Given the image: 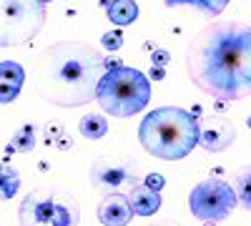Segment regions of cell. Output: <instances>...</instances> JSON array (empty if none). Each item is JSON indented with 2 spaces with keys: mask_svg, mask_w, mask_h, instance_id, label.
<instances>
[{
  "mask_svg": "<svg viewBox=\"0 0 251 226\" xmlns=\"http://www.w3.org/2000/svg\"><path fill=\"white\" fill-rule=\"evenodd\" d=\"M186 71L196 88L216 100L251 96V25L219 20L206 25L188 43Z\"/></svg>",
  "mask_w": 251,
  "mask_h": 226,
  "instance_id": "obj_1",
  "label": "cell"
},
{
  "mask_svg": "<svg viewBox=\"0 0 251 226\" xmlns=\"http://www.w3.org/2000/svg\"><path fill=\"white\" fill-rule=\"evenodd\" d=\"M35 91L58 108L86 106L98 96L106 60L83 40H58L33 58Z\"/></svg>",
  "mask_w": 251,
  "mask_h": 226,
  "instance_id": "obj_2",
  "label": "cell"
},
{
  "mask_svg": "<svg viewBox=\"0 0 251 226\" xmlns=\"http://www.w3.org/2000/svg\"><path fill=\"white\" fill-rule=\"evenodd\" d=\"M138 141L161 161H181L199 143V118L176 106L156 108L141 121Z\"/></svg>",
  "mask_w": 251,
  "mask_h": 226,
  "instance_id": "obj_3",
  "label": "cell"
},
{
  "mask_svg": "<svg viewBox=\"0 0 251 226\" xmlns=\"http://www.w3.org/2000/svg\"><path fill=\"white\" fill-rule=\"evenodd\" d=\"M96 100L108 116L131 118L149 106L151 83L141 71L121 66V68L106 71V75H103L100 86H98Z\"/></svg>",
  "mask_w": 251,
  "mask_h": 226,
  "instance_id": "obj_4",
  "label": "cell"
},
{
  "mask_svg": "<svg viewBox=\"0 0 251 226\" xmlns=\"http://www.w3.org/2000/svg\"><path fill=\"white\" fill-rule=\"evenodd\" d=\"M18 219L20 226H78L80 203L60 186H38L20 201Z\"/></svg>",
  "mask_w": 251,
  "mask_h": 226,
  "instance_id": "obj_5",
  "label": "cell"
},
{
  "mask_svg": "<svg viewBox=\"0 0 251 226\" xmlns=\"http://www.w3.org/2000/svg\"><path fill=\"white\" fill-rule=\"evenodd\" d=\"M0 43L23 46L46 25V5L40 0H0Z\"/></svg>",
  "mask_w": 251,
  "mask_h": 226,
  "instance_id": "obj_6",
  "label": "cell"
},
{
  "mask_svg": "<svg viewBox=\"0 0 251 226\" xmlns=\"http://www.w3.org/2000/svg\"><path fill=\"white\" fill-rule=\"evenodd\" d=\"M236 203H239V199H236L234 186L221 178H206V181L196 183L191 194H188V209H191V214L201 221H211V224L224 221L236 209Z\"/></svg>",
  "mask_w": 251,
  "mask_h": 226,
  "instance_id": "obj_7",
  "label": "cell"
},
{
  "mask_svg": "<svg viewBox=\"0 0 251 226\" xmlns=\"http://www.w3.org/2000/svg\"><path fill=\"white\" fill-rule=\"evenodd\" d=\"M91 186L103 194H121V189H133L138 186V163L128 156L123 158H111L100 156L91 163Z\"/></svg>",
  "mask_w": 251,
  "mask_h": 226,
  "instance_id": "obj_8",
  "label": "cell"
},
{
  "mask_svg": "<svg viewBox=\"0 0 251 226\" xmlns=\"http://www.w3.org/2000/svg\"><path fill=\"white\" fill-rule=\"evenodd\" d=\"M236 133H239L236 123L228 116L214 113V116L199 118V146H203L211 153H219V151L228 149L236 141Z\"/></svg>",
  "mask_w": 251,
  "mask_h": 226,
  "instance_id": "obj_9",
  "label": "cell"
},
{
  "mask_svg": "<svg viewBox=\"0 0 251 226\" xmlns=\"http://www.w3.org/2000/svg\"><path fill=\"white\" fill-rule=\"evenodd\" d=\"M133 214L131 199L123 194H108L98 203V221L103 226H128Z\"/></svg>",
  "mask_w": 251,
  "mask_h": 226,
  "instance_id": "obj_10",
  "label": "cell"
},
{
  "mask_svg": "<svg viewBox=\"0 0 251 226\" xmlns=\"http://www.w3.org/2000/svg\"><path fill=\"white\" fill-rule=\"evenodd\" d=\"M25 83V71L15 60H3L0 63V93H3V103H13L20 96V88Z\"/></svg>",
  "mask_w": 251,
  "mask_h": 226,
  "instance_id": "obj_11",
  "label": "cell"
},
{
  "mask_svg": "<svg viewBox=\"0 0 251 226\" xmlns=\"http://www.w3.org/2000/svg\"><path fill=\"white\" fill-rule=\"evenodd\" d=\"M128 199H131V206H133V211L138 216H153L161 209V194L153 191V189H149L146 183L133 186L131 194H128Z\"/></svg>",
  "mask_w": 251,
  "mask_h": 226,
  "instance_id": "obj_12",
  "label": "cell"
},
{
  "mask_svg": "<svg viewBox=\"0 0 251 226\" xmlns=\"http://www.w3.org/2000/svg\"><path fill=\"white\" fill-rule=\"evenodd\" d=\"M106 15L113 25H131L138 18V5L133 0H108L106 3Z\"/></svg>",
  "mask_w": 251,
  "mask_h": 226,
  "instance_id": "obj_13",
  "label": "cell"
},
{
  "mask_svg": "<svg viewBox=\"0 0 251 226\" xmlns=\"http://www.w3.org/2000/svg\"><path fill=\"white\" fill-rule=\"evenodd\" d=\"M78 131L83 138H88V141H98L108 133V121L98 116V113H88V116H83L80 123H78Z\"/></svg>",
  "mask_w": 251,
  "mask_h": 226,
  "instance_id": "obj_14",
  "label": "cell"
},
{
  "mask_svg": "<svg viewBox=\"0 0 251 226\" xmlns=\"http://www.w3.org/2000/svg\"><path fill=\"white\" fill-rule=\"evenodd\" d=\"M234 191L239 199V206L251 211V166H241L234 171Z\"/></svg>",
  "mask_w": 251,
  "mask_h": 226,
  "instance_id": "obj_15",
  "label": "cell"
},
{
  "mask_svg": "<svg viewBox=\"0 0 251 226\" xmlns=\"http://www.w3.org/2000/svg\"><path fill=\"white\" fill-rule=\"evenodd\" d=\"M163 5L176 8V5H191L196 10H201L208 18H216L224 13V8L228 5V0H163Z\"/></svg>",
  "mask_w": 251,
  "mask_h": 226,
  "instance_id": "obj_16",
  "label": "cell"
},
{
  "mask_svg": "<svg viewBox=\"0 0 251 226\" xmlns=\"http://www.w3.org/2000/svg\"><path fill=\"white\" fill-rule=\"evenodd\" d=\"M35 141H38V131H35V126L25 123V126H20V128L13 133V138H10V143H8V151L28 153V151L35 149Z\"/></svg>",
  "mask_w": 251,
  "mask_h": 226,
  "instance_id": "obj_17",
  "label": "cell"
},
{
  "mask_svg": "<svg viewBox=\"0 0 251 226\" xmlns=\"http://www.w3.org/2000/svg\"><path fill=\"white\" fill-rule=\"evenodd\" d=\"M0 186H3V199L5 201L13 199L18 194V189H20V174L8 166V161L3 163V171H0Z\"/></svg>",
  "mask_w": 251,
  "mask_h": 226,
  "instance_id": "obj_18",
  "label": "cell"
},
{
  "mask_svg": "<svg viewBox=\"0 0 251 226\" xmlns=\"http://www.w3.org/2000/svg\"><path fill=\"white\" fill-rule=\"evenodd\" d=\"M100 46L106 48V50H111V53H116L123 46V35L118 30H111V33H106V35L100 38Z\"/></svg>",
  "mask_w": 251,
  "mask_h": 226,
  "instance_id": "obj_19",
  "label": "cell"
},
{
  "mask_svg": "<svg viewBox=\"0 0 251 226\" xmlns=\"http://www.w3.org/2000/svg\"><path fill=\"white\" fill-rule=\"evenodd\" d=\"M151 60H153V68H163L166 63L171 60V55H169V50H153V55H151Z\"/></svg>",
  "mask_w": 251,
  "mask_h": 226,
  "instance_id": "obj_20",
  "label": "cell"
},
{
  "mask_svg": "<svg viewBox=\"0 0 251 226\" xmlns=\"http://www.w3.org/2000/svg\"><path fill=\"white\" fill-rule=\"evenodd\" d=\"M163 176L161 174H149V176H146V186H149V189H153V191H161L163 189Z\"/></svg>",
  "mask_w": 251,
  "mask_h": 226,
  "instance_id": "obj_21",
  "label": "cell"
},
{
  "mask_svg": "<svg viewBox=\"0 0 251 226\" xmlns=\"http://www.w3.org/2000/svg\"><path fill=\"white\" fill-rule=\"evenodd\" d=\"M46 131H48V136L46 138H68V136H63V126H58V123H48L46 126Z\"/></svg>",
  "mask_w": 251,
  "mask_h": 226,
  "instance_id": "obj_22",
  "label": "cell"
},
{
  "mask_svg": "<svg viewBox=\"0 0 251 226\" xmlns=\"http://www.w3.org/2000/svg\"><path fill=\"white\" fill-rule=\"evenodd\" d=\"M151 78H156V80H163V71H161V68H151Z\"/></svg>",
  "mask_w": 251,
  "mask_h": 226,
  "instance_id": "obj_23",
  "label": "cell"
},
{
  "mask_svg": "<svg viewBox=\"0 0 251 226\" xmlns=\"http://www.w3.org/2000/svg\"><path fill=\"white\" fill-rule=\"evenodd\" d=\"M149 226H181L176 221H156V224H149Z\"/></svg>",
  "mask_w": 251,
  "mask_h": 226,
  "instance_id": "obj_24",
  "label": "cell"
},
{
  "mask_svg": "<svg viewBox=\"0 0 251 226\" xmlns=\"http://www.w3.org/2000/svg\"><path fill=\"white\" fill-rule=\"evenodd\" d=\"M201 226H216V224H211V221H203Z\"/></svg>",
  "mask_w": 251,
  "mask_h": 226,
  "instance_id": "obj_25",
  "label": "cell"
},
{
  "mask_svg": "<svg viewBox=\"0 0 251 226\" xmlns=\"http://www.w3.org/2000/svg\"><path fill=\"white\" fill-rule=\"evenodd\" d=\"M40 3H43V5H46V3H50V0H40Z\"/></svg>",
  "mask_w": 251,
  "mask_h": 226,
  "instance_id": "obj_26",
  "label": "cell"
},
{
  "mask_svg": "<svg viewBox=\"0 0 251 226\" xmlns=\"http://www.w3.org/2000/svg\"><path fill=\"white\" fill-rule=\"evenodd\" d=\"M249 126H251V118H249Z\"/></svg>",
  "mask_w": 251,
  "mask_h": 226,
  "instance_id": "obj_27",
  "label": "cell"
}]
</instances>
